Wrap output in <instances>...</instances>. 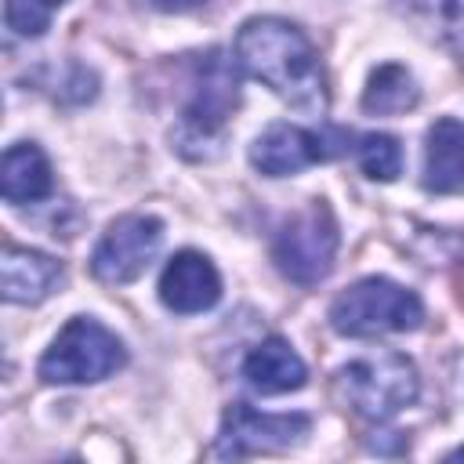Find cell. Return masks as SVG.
<instances>
[{
  "label": "cell",
  "instance_id": "18",
  "mask_svg": "<svg viewBox=\"0 0 464 464\" xmlns=\"http://www.w3.org/2000/svg\"><path fill=\"white\" fill-rule=\"evenodd\" d=\"M62 4L65 0H4V25L22 40H36L47 33Z\"/></svg>",
  "mask_w": 464,
  "mask_h": 464
},
{
  "label": "cell",
  "instance_id": "13",
  "mask_svg": "<svg viewBox=\"0 0 464 464\" xmlns=\"http://www.w3.org/2000/svg\"><path fill=\"white\" fill-rule=\"evenodd\" d=\"M424 188L435 196H464V123L439 116L424 138Z\"/></svg>",
  "mask_w": 464,
  "mask_h": 464
},
{
  "label": "cell",
  "instance_id": "4",
  "mask_svg": "<svg viewBox=\"0 0 464 464\" xmlns=\"http://www.w3.org/2000/svg\"><path fill=\"white\" fill-rule=\"evenodd\" d=\"M127 366L123 341L94 315H72L51 348L40 355L36 373L44 384H98Z\"/></svg>",
  "mask_w": 464,
  "mask_h": 464
},
{
  "label": "cell",
  "instance_id": "3",
  "mask_svg": "<svg viewBox=\"0 0 464 464\" xmlns=\"http://www.w3.org/2000/svg\"><path fill=\"white\" fill-rule=\"evenodd\" d=\"M334 392L344 406H352L366 420H392L420 395V373L410 355L395 348H373L366 355L348 359L337 377Z\"/></svg>",
  "mask_w": 464,
  "mask_h": 464
},
{
  "label": "cell",
  "instance_id": "2",
  "mask_svg": "<svg viewBox=\"0 0 464 464\" xmlns=\"http://www.w3.org/2000/svg\"><path fill=\"white\" fill-rule=\"evenodd\" d=\"M236 58L225 51H207L192 69V94L181 109L178 127L170 130V145L185 160H214L221 152L225 123L239 105V72Z\"/></svg>",
  "mask_w": 464,
  "mask_h": 464
},
{
  "label": "cell",
  "instance_id": "7",
  "mask_svg": "<svg viewBox=\"0 0 464 464\" xmlns=\"http://www.w3.org/2000/svg\"><path fill=\"white\" fill-rule=\"evenodd\" d=\"M312 431V417L294 410V413H261L250 402H232L221 417L214 453L218 457H254V453H283Z\"/></svg>",
  "mask_w": 464,
  "mask_h": 464
},
{
  "label": "cell",
  "instance_id": "16",
  "mask_svg": "<svg viewBox=\"0 0 464 464\" xmlns=\"http://www.w3.org/2000/svg\"><path fill=\"white\" fill-rule=\"evenodd\" d=\"M413 14L464 58V0H410Z\"/></svg>",
  "mask_w": 464,
  "mask_h": 464
},
{
  "label": "cell",
  "instance_id": "10",
  "mask_svg": "<svg viewBox=\"0 0 464 464\" xmlns=\"http://www.w3.org/2000/svg\"><path fill=\"white\" fill-rule=\"evenodd\" d=\"M221 297V276L203 250H178L160 272V301L178 315L214 308Z\"/></svg>",
  "mask_w": 464,
  "mask_h": 464
},
{
  "label": "cell",
  "instance_id": "12",
  "mask_svg": "<svg viewBox=\"0 0 464 464\" xmlns=\"http://www.w3.org/2000/svg\"><path fill=\"white\" fill-rule=\"evenodd\" d=\"M243 381L257 395H286V392L304 388L308 366H304V359L294 352V344L286 337H265L257 348L246 352Z\"/></svg>",
  "mask_w": 464,
  "mask_h": 464
},
{
  "label": "cell",
  "instance_id": "14",
  "mask_svg": "<svg viewBox=\"0 0 464 464\" xmlns=\"http://www.w3.org/2000/svg\"><path fill=\"white\" fill-rule=\"evenodd\" d=\"M0 192L7 203H40L54 192V174L51 160L36 141H14L4 152V170H0Z\"/></svg>",
  "mask_w": 464,
  "mask_h": 464
},
{
  "label": "cell",
  "instance_id": "19",
  "mask_svg": "<svg viewBox=\"0 0 464 464\" xmlns=\"http://www.w3.org/2000/svg\"><path fill=\"white\" fill-rule=\"evenodd\" d=\"M160 11H174V14H181V11H192V7H199V4H207V0H152Z\"/></svg>",
  "mask_w": 464,
  "mask_h": 464
},
{
  "label": "cell",
  "instance_id": "20",
  "mask_svg": "<svg viewBox=\"0 0 464 464\" xmlns=\"http://www.w3.org/2000/svg\"><path fill=\"white\" fill-rule=\"evenodd\" d=\"M450 460H464V446H457V450L450 453Z\"/></svg>",
  "mask_w": 464,
  "mask_h": 464
},
{
  "label": "cell",
  "instance_id": "5",
  "mask_svg": "<svg viewBox=\"0 0 464 464\" xmlns=\"http://www.w3.org/2000/svg\"><path fill=\"white\" fill-rule=\"evenodd\" d=\"M420 319H424L420 297L384 276H366L352 283L330 304V326L341 337L406 334V330H417Z\"/></svg>",
  "mask_w": 464,
  "mask_h": 464
},
{
  "label": "cell",
  "instance_id": "8",
  "mask_svg": "<svg viewBox=\"0 0 464 464\" xmlns=\"http://www.w3.org/2000/svg\"><path fill=\"white\" fill-rule=\"evenodd\" d=\"M160 243L163 221L156 214H123L102 232L91 254V276L105 286H127L149 268V261L160 254Z\"/></svg>",
  "mask_w": 464,
  "mask_h": 464
},
{
  "label": "cell",
  "instance_id": "1",
  "mask_svg": "<svg viewBox=\"0 0 464 464\" xmlns=\"http://www.w3.org/2000/svg\"><path fill=\"white\" fill-rule=\"evenodd\" d=\"M236 62L246 76L265 83L290 109L323 116L330 105V87L323 62L312 40L286 18L261 14L239 25L236 33Z\"/></svg>",
  "mask_w": 464,
  "mask_h": 464
},
{
  "label": "cell",
  "instance_id": "6",
  "mask_svg": "<svg viewBox=\"0 0 464 464\" xmlns=\"http://www.w3.org/2000/svg\"><path fill=\"white\" fill-rule=\"evenodd\" d=\"M337 246H341V228L330 203L312 199L304 210H297L290 221L279 225L272 239V261L283 272V279L297 286H315L330 276Z\"/></svg>",
  "mask_w": 464,
  "mask_h": 464
},
{
  "label": "cell",
  "instance_id": "17",
  "mask_svg": "<svg viewBox=\"0 0 464 464\" xmlns=\"http://www.w3.org/2000/svg\"><path fill=\"white\" fill-rule=\"evenodd\" d=\"M355 156H359V167L366 178L373 181H395L402 174V145L395 134H362L359 145H355Z\"/></svg>",
  "mask_w": 464,
  "mask_h": 464
},
{
  "label": "cell",
  "instance_id": "9",
  "mask_svg": "<svg viewBox=\"0 0 464 464\" xmlns=\"http://www.w3.org/2000/svg\"><path fill=\"white\" fill-rule=\"evenodd\" d=\"M348 138L341 130H312L301 123H268L254 145H250V163L265 178H290L312 163L341 156Z\"/></svg>",
  "mask_w": 464,
  "mask_h": 464
},
{
  "label": "cell",
  "instance_id": "11",
  "mask_svg": "<svg viewBox=\"0 0 464 464\" xmlns=\"http://www.w3.org/2000/svg\"><path fill=\"white\" fill-rule=\"evenodd\" d=\"M65 279V265L51 254L7 243L0 254V290L11 304H40Z\"/></svg>",
  "mask_w": 464,
  "mask_h": 464
},
{
  "label": "cell",
  "instance_id": "15",
  "mask_svg": "<svg viewBox=\"0 0 464 464\" xmlns=\"http://www.w3.org/2000/svg\"><path fill=\"white\" fill-rule=\"evenodd\" d=\"M417 102H420V87L413 72L399 62L377 65L362 91V109L370 116H399V112H410Z\"/></svg>",
  "mask_w": 464,
  "mask_h": 464
}]
</instances>
